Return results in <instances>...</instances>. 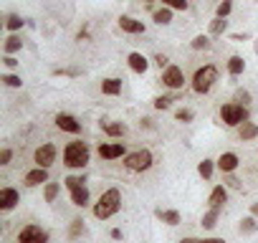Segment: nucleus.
I'll return each instance as SVG.
<instances>
[{
    "mask_svg": "<svg viewBox=\"0 0 258 243\" xmlns=\"http://www.w3.org/2000/svg\"><path fill=\"white\" fill-rule=\"evenodd\" d=\"M119 208H121V193H119V188H109V190L101 193L99 203L94 205V218L106 220L114 213H119Z\"/></svg>",
    "mask_w": 258,
    "mask_h": 243,
    "instance_id": "obj_1",
    "label": "nucleus"
},
{
    "mask_svg": "<svg viewBox=\"0 0 258 243\" xmlns=\"http://www.w3.org/2000/svg\"><path fill=\"white\" fill-rule=\"evenodd\" d=\"M89 145L86 142H69L63 147V165L71 170H81L89 165Z\"/></svg>",
    "mask_w": 258,
    "mask_h": 243,
    "instance_id": "obj_2",
    "label": "nucleus"
},
{
    "mask_svg": "<svg viewBox=\"0 0 258 243\" xmlns=\"http://www.w3.org/2000/svg\"><path fill=\"white\" fill-rule=\"evenodd\" d=\"M220 119H223V125L228 127H240L248 122V109L245 104H238V101H228L220 106Z\"/></svg>",
    "mask_w": 258,
    "mask_h": 243,
    "instance_id": "obj_3",
    "label": "nucleus"
},
{
    "mask_svg": "<svg viewBox=\"0 0 258 243\" xmlns=\"http://www.w3.org/2000/svg\"><path fill=\"white\" fill-rule=\"evenodd\" d=\"M152 162H155V155L150 150H135V152L124 155V167L129 172H147Z\"/></svg>",
    "mask_w": 258,
    "mask_h": 243,
    "instance_id": "obj_4",
    "label": "nucleus"
},
{
    "mask_svg": "<svg viewBox=\"0 0 258 243\" xmlns=\"http://www.w3.org/2000/svg\"><path fill=\"white\" fill-rule=\"evenodd\" d=\"M215 81H218V69L213 64H208V66H203V69L195 71V76H192V91L195 94H208Z\"/></svg>",
    "mask_w": 258,
    "mask_h": 243,
    "instance_id": "obj_5",
    "label": "nucleus"
},
{
    "mask_svg": "<svg viewBox=\"0 0 258 243\" xmlns=\"http://www.w3.org/2000/svg\"><path fill=\"white\" fill-rule=\"evenodd\" d=\"M18 243H48V233L41 228V225H23L21 233H18Z\"/></svg>",
    "mask_w": 258,
    "mask_h": 243,
    "instance_id": "obj_6",
    "label": "nucleus"
},
{
    "mask_svg": "<svg viewBox=\"0 0 258 243\" xmlns=\"http://www.w3.org/2000/svg\"><path fill=\"white\" fill-rule=\"evenodd\" d=\"M33 162H36V167H51L53 162H56V145H51V142H46V145H41L36 152H33Z\"/></svg>",
    "mask_w": 258,
    "mask_h": 243,
    "instance_id": "obj_7",
    "label": "nucleus"
},
{
    "mask_svg": "<svg viewBox=\"0 0 258 243\" xmlns=\"http://www.w3.org/2000/svg\"><path fill=\"white\" fill-rule=\"evenodd\" d=\"M162 84L167 89H182L185 86V71L180 66H167L162 71Z\"/></svg>",
    "mask_w": 258,
    "mask_h": 243,
    "instance_id": "obj_8",
    "label": "nucleus"
},
{
    "mask_svg": "<svg viewBox=\"0 0 258 243\" xmlns=\"http://www.w3.org/2000/svg\"><path fill=\"white\" fill-rule=\"evenodd\" d=\"M56 127L61 132H69V135H79L81 132V122L71 114H56Z\"/></svg>",
    "mask_w": 258,
    "mask_h": 243,
    "instance_id": "obj_9",
    "label": "nucleus"
},
{
    "mask_svg": "<svg viewBox=\"0 0 258 243\" xmlns=\"http://www.w3.org/2000/svg\"><path fill=\"white\" fill-rule=\"evenodd\" d=\"M124 155H126V150H124L121 142H104V145H99V157L101 160H119Z\"/></svg>",
    "mask_w": 258,
    "mask_h": 243,
    "instance_id": "obj_10",
    "label": "nucleus"
},
{
    "mask_svg": "<svg viewBox=\"0 0 258 243\" xmlns=\"http://www.w3.org/2000/svg\"><path fill=\"white\" fill-rule=\"evenodd\" d=\"M215 165H218V170L225 175V172H235V167L240 165V160H238L235 152H223V155L215 160Z\"/></svg>",
    "mask_w": 258,
    "mask_h": 243,
    "instance_id": "obj_11",
    "label": "nucleus"
},
{
    "mask_svg": "<svg viewBox=\"0 0 258 243\" xmlns=\"http://www.w3.org/2000/svg\"><path fill=\"white\" fill-rule=\"evenodd\" d=\"M18 200H21V195H18L16 188H3L0 190V210H13L18 205Z\"/></svg>",
    "mask_w": 258,
    "mask_h": 243,
    "instance_id": "obj_12",
    "label": "nucleus"
},
{
    "mask_svg": "<svg viewBox=\"0 0 258 243\" xmlns=\"http://www.w3.org/2000/svg\"><path fill=\"white\" fill-rule=\"evenodd\" d=\"M119 28H121L124 33H132V36L145 33V23L137 21V18H132V16H121V18H119Z\"/></svg>",
    "mask_w": 258,
    "mask_h": 243,
    "instance_id": "obj_13",
    "label": "nucleus"
},
{
    "mask_svg": "<svg viewBox=\"0 0 258 243\" xmlns=\"http://www.w3.org/2000/svg\"><path fill=\"white\" fill-rule=\"evenodd\" d=\"M126 64H129V69H132L135 74H145L147 69H150V61H147V56H142V53H129L126 56Z\"/></svg>",
    "mask_w": 258,
    "mask_h": 243,
    "instance_id": "obj_14",
    "label": "nucleus"
},
{
    "mask_svg": "<svg viewBox=\"0 0 258 243\" xmlns=\"http://www.w3.org/2000/svg\"><path fill=\"white\" fill-rule=\"evenodd\" d=\"M43 183H48V170H46V167H36V170H31V172L26 175V185H28V188H38V185H43Z\"/></svg>",
    "mask_w": 258,
    "mask_h": 243,
    "instance_id": "obj_15",
    "label": "nucleus"
},
{
    "mask_svg": "<svg viewBox=\"0 0 258 243\" xmlns=\"http://www.w3.org/2000/svg\"><path fill=\"white\" fill-rule=\"evenodd\" d=\"M225 200H228V188H225V185H215V188L210 190V195H208V205H210V208H220Z\"/></svg>",
    "mask_w": 258,
    "mask_h": 243,
    "instance_id": "obj_16",
    "label": "nucleus"
},
{
    "mask_svg": "<svg viewBox=\"0 0 258 243\" xmlns=\"http://www.w3.org/2000/svg\"><path fill=\"white\" fill-rule=\"evenodd\" d=\"M101 94H104V96H116V94H121V79H116V76L104 79V81H101Z\"/></svg>",
    "mask_w": 258,
    "mask_h": 243,
    "instance_id": "obj_17",
    "label": "nucleus"
},
{
    "mask_svg": "<svg viewBox=\"0 0 258 243\" xmlns=\"http://www.w3.org/2000/svg\"><path fill=\"white\" fill-rule=\"evenodd\" d=\"M101 130L109 137H124L126 135V125H124V122H101Z\"/></svg>",
    "mask_w": 258,
    "mask_h": 243,
    "instance_id": "obj_18",
    "label": "nucleus"
},
{
    "mask_svg": "<svg viewBox=\"0 0 258 243\" xmlns=\"http://www.w3.org/2000/svg\"><path fill=\"white\" fill-rule=\"evenodd\" d=\"M71 193V203L76 205V208H84V205H89V188L84 185V188H76V190H69Z\"/></svg>",
    "mask_w": 258,
    "mask_h": 243,
    "instance_id": "obj_19",
    "label": "nucleus"
},
{
    "mask_svg": "<svg viewBox=\"0 0 258 243\" xmlns=\"http://www.w3.org/2000/svg\"><path fill=\"white\" fill-rule=\"evenodd\" d=\"M155 218H160V220L167 223V225H180V220H182L177 210H162V208L155 210Z\"/></svg>",
    "mask_w": 258,
    "mask_h": 243,
    "instance_id": "obj_20",
    "label": "nucleus"
},
{
    "mask_svg": "<svg viewBox=\"0 0 258 243\" xmlns=\"http://www.w3.org/2000/svg\"><path fill=\"white\" fill-rule=\"evenodd\" d=\"M238 137H240L243 142L255 140V137H258V125H253V122H245V125H240V127H238Z\"/></svg>",
    "mask_w": 258,
    "mask_h": 243,
    "instance_id": "obj_21",
    "label": "nucleus"
},
{
    "mask_svg": "<svg viewBox=\"0 0 258 243\" xmlns=\"http://www.w3.org/2000/svg\"><path fill=\"white\" fill-rule=\"evenodd\" d=\"M243 71H245L243 56H230V58H228V74H230V76H240Z\"/></svg>",
    "mask_w": 258,
    "mask_h": 243,
    "instance_id": "obj_22",
    "label": "nucleus"
},
{
    "mask_svg": "<svg viewBox=\"0 0 258 243\" xmlns=\"http://www.w3.org/2000/svg\"><path fill=\"white\" fill-rule=\"evenodd\" d=\"M218 218H220V208H210L205 215H203V228L205 230H213L218 225Z\"/></svg>",
    "mask_w": 258,
    "mask_h": 243,
    "instance_id": "obj_23",
    "label": "nucleus"
},
{
    "mask_svg": "<svg viewBox=\"0 0 258 243\" xmlns=\"http://www.w3.org/2000/svg\"><path fill=\"white\" fill-rule=\"evenodd\" d=\"M152 21H155L157 26H167V23L172 21V8H167V6H162L160 11H155V16H152Z\"/></svg>",
    "mask_w": 258,
    "mask_h": 243,
    "instance_id": "obj_24",
    "label": "nucleus"
},
{
    "mask_svg": "<svg viewBox=\"0 0 258 243\" xmlns=\"http://www.w3.org/2000/svg\"><path fill=\"white\" fill-rule=\"evenodd\" d=\"M238 230H240L243 235H250V233H255V230H258V223H255V215H245V218L240 220V225H238Z\"/></svg>",
    "mask_w": 258,
    "mask_h": 243,
    "instance_id": "obj_25",
    "label": "nucleus"
},
{
    "mask_svg": "<svg viewBox=\"0 0 258 243\" xmlns=\"http://www.w3.org/2000/svg\"><path fill=\"white\" fill-rule=\"evenodd\" d=\"M215 167H218V165H215V160H203V162L198 165V172H200V177H203V180H210Z\"/></svg>",
    "mask_w": 258,
    "mask_h": 243,
    "instance_id": "obj_26",
    "label": "nucleus"
},
{
    "mask_svg": "<svg viewBox=\"0 0 258 243\" xmlns=\"http://www.w3.org/2000/svg\"><path fill=\"white\" fill-rule=\"evenodd\" d=\"M228 31V18H218L215 16V21L210 23V36H223Z\"/></svg>",
    "mask_w": 258,
    "mask_h": 243,
    "instance_id": "obj_27",
    "label": "nucleus"
},
{
    "mask_svg": "<svg viewBox=\"0 0 258 243\" xmlns=\"http://www.w3.org/2000/svg\"><path fill=\"white\" fill-rule=\"evenodd\" d=\"M63 185H66L69 190H76V188H84V185H86V175H69V177L63 180Z\"/></svg>",
    "mask_w": 258,
    "mask_h": 243,
    "instance_id": "obj_28",
    "label": "nucleus"
},
{
    "mask_svg": "<svg viewBox=\"0 0 258 243\" xmlns=\"http://www.w3.org/2000/svg\"><path fill=\"white\" fill-rule=\"evenodd\" d=\"M58 190H61L58 183H46V188H43V198H46V203H53V200L58 198Z\"/></svg>",
    "mask_w": 258,
    "mask_h": 243,
    "instance_id": "obj_29",
    "label": "nucleus"
},
{
    "mask_svg": "<svg viewBox=\"0 0 258 243\" xmlns=\"http://www.w3.org/2000/svg\"><path fill=\"white\" fill-rule=\"evenodd\" d=\"M23 23H26V21H23L18 13H11V16L6 18V28H8V31H21Z\"/></svg>",
    "mask_w": 258,
    "mask_h": 243,
    "instance_id": "obj_30",
    "label": "nucleus"
},
{
    "mask_svg": "<svg viewBox=\"0 0 258 243\" xmlns=\"http://www.w3.org/2000/svg\"><path fill=\"white\" fill-rule=\"evenodd\" d=\"M23 48V41L18 38V36H8V41H6V53H16V51H21Z\"/></svg>",
    "mask_w": 258,
    "mask_h": 243,
    "instance_id": "obj_31",
    "label": "nucleus"
},
{
    "mask_svg": "<svg viewBox=\"0 0 258 243\" xmlns=\"http://www.w3.org/2000/svg\"><path fill=\"white\" fill-rule=\"evenodd\" d=\"M190 46H192L195 51H208V48H210V38L200 33V36H195V38L190 41Z\"/></svg>",
    "mask_w": 258,
    "mask_h": 243,
    "instance_id": "obj_32",
    "label": "nucleus"
},
{
    "mask_svg": "<svg viewBox=\"0 0 258 243\" xmlns=\"http://www.w3.org/2000/svg\"><path fill=\"white\" fill-rule=\"evenodd\" d=\"M81 233H84V220H81V218L71 220V228H69V238H79Z\"/></svg>",
    "mask_w": 258,
    "mask_h": 243,
    "instance_id": "obj_33",
    "label": "nucleus"
},
{
    "mask_svg": "<svg viewBox=\"0 0 258 243\" xmlns=\"http://www.w3.org/2000/svg\"><path fill=\"white\" fill-rule=\"evenodd\" d=\"M3 84L11 86V89H21V86H23L21 76H16V74H6V76H3Z\"/></svg>",
    "mask_w": 258,
    "mask_h": 243,
    "instance_id": "obj_34",
    "label": "nucleus"
},
{
    "mask_svg": "<svg viewBox=\"0 0 258 243\" xmlns=\"http://www.w3.org/2000/svg\"><path fill=\"white\" fill-rule=\"evenodd\" d=\"M162 6H167V8H172V11H187V0H162Z\"/></svg>",
    "mask_w": 258,
    "mask_h": 243,
    "instance_id": "obj_35",
    "label": "nucleus"
},
{
    "mask_svg": "<svg viewBox=\"0 0 258 243\" xmlns=\"http://www.w3.org/2000/svg\"><path fill=\"white\" fill-rule=\"evenodd\" d=\"M230 11H233V0H223V3L218 6V11H215V13H218V18H228V16H230Z\"/></svg>",
    "mask_w": 258,
    "mask_h": 243,
    "instance_id": "obj_36",
    "label": "nucleus"
},
{
    "mask_svg": "<svg viewBox=\"0 0 258 243\" xmlns=\"http://www.w3.org/2000/svg\"><path fill=\"white\" fill-rule=\"evenodd\" d=\"M175 116H177V122H192L195 119V111L192 109H177Z\"/></svg>",
    "mask_w": 258,
    "mask_h": 243,
    "instance_id": "obj_37",
    "label": "nucleus"
},
{
    "mask_svg": "<svg viewBox=\"0 0 258 243\" xmlns=\"http://www.w3.org/2000/svg\"><path fill=\"white\" fill-rule=\"evenodd\" d=\"M13 160V150L11 147H3V150H0V165H8Z\"/></svg>",
    "mask_w": 258,
    "mask_h": 243,
    "instance_id": "obj_38",
    "label": "nucleus"
},
{
    "mask_svg": "<svg viewBox=\"0 0 258 243\" xmlns=\"http://www.w3.org/2000/svg\"><path fill=\"white\" fill-rule=\"evenodd\" d=\"M170 104H172L170 96H157L155 99V109H170Z\"/></svg>",
    "mask_w": 258,
    "mask_h": 243,
    "instance_id": "obj_39",
    "label": "nucleus"
},
{
    "mask_svg": "<svg viewBox=\"0 0 258 243\" xmlns=\"http://www.w3.org/2000/svg\"><path fill=\"white\" fill-rule=\"evenodd\" d=\"M225 185L228 188H235V190H240L243 185H240V180L238 177H233V172H225Z\"/></svg>",
    "mask_w": 258,
    "mask_h": 243,
    "instance_id": "obj_40",
    "label": "nucleus"
},
{
    "mask_svg": "<svg viewBox=\"0 0 258 243\" xmlns=\"http://www.w3.org/2000/svg\"><path fill=\"white\" fill-rule=\"evenodd\" d=\"M235 101H238V104H248V101H250V94H248L245 89H238V91H235Z\"/></svg>",
    "mask_w": 258,
    "mask_h": 243,
    "instance_id": "obj_41",
    "label": "nucleus"
},
{
    "mask_svg": "<svg viewBox=\"0 0 258 243\" xmlns=\"http://www.w3.org/2000/svg\"><path fill=\"white\" fill-rule=\"evenodd\" d=\"M155 64H157L160 69H167V66H170V58H167L165 53H157V56H155Z\"/></svg>",
    "mask_w": 258,
    "mask_h": 243,
    "instance_id": "obj_42",
    "label": "nucleus"
},
{
    "mask_svg": "<svg viewBox=\"0 0 258 243\" xmlns=\"http://www.w3.org/2000/svg\"><path fill=\"white\" fill-rule=\"evenodd\" d=\"M3 64H6V69H16V66H18V58H16V56H11V53H6Z\"/></svg>",
    "mask_w": 258,
    "mask_h": 243,
    "instance_id": "obj_43",
    "label": "nucleus"
},
{
    "mask_svg": "<svg viewBox=\"0 0 258 243\" xmlns=\"http://www.w3.org/2000/svg\"><path fill=\"white\" fill-rule=\"evenodd\" d=\"M230 41H235V43H243V41H248V33H230Z\"/></svg>",
    "mask_w": 258,
    "mask_h": 243,
    "instance_id": "obj_44",
    "label": "nucleus"
},
{
    "mask_svg": "<svg viewBox=\"0 0 258 243\" xmlns=\"http://www.w3.org/2000/svg\"><path fill=\"white\" fill-rule=\"evenodd\" d=\"M111 238L114 240H121V228H111Z\"/></svg>",
    "mask_w": 258,
    "mask_h": 243,
    "instance_id": "obj_45",
    "label": "nucleus"
},
{
    "mask_svg": "<svg viewBox=\"0 0 258 243\" xmlns=\"http://www.w3.org/2000/svg\"><path fill=\"white\" fill-rule=\"evenodd\" d=\"M200 243H225L223 238H200Z\"/></svg>",
    "mask_w": 258,
    "mask_h": 243,
    "instance_id": "obj_46",
    "label": "nucleus"
},
{
    "mask_svg": "<svg viewBox=\"0 0 258 243\" xmlns=\"http://www.w3.org/2000/svg\"><path fill=\"white\" fill-rule=\"evenodd\" d=\"M250 215H255V218H258V203H253V205H250Z\"/></svg>",
    "mask_w": 258,
    "mask_h": 243,
    "instance_id": "obj_47",
    "label": "nucleus"
},
{
    "mask_svg": "<svg viewBox=\"0 0 258 243\" xmlns=\"http://www.w3.org/2000/svg\"><path fill=\"white\" fill-rule=\"evenodd\" d=\"M180 243H200V238H182Z\"/></svg>",
    "mask_w": 258,
    "mask_h": 243,
    "instance_id": "obj_48",
    "label": "nucleus"
},
{
    "mask_svg": "<svg viewBox=\"0 0 258 243\" xmlns=\"http://www.w3.org/2000/svg\"><path fill=\"white\" fill-rule=\"evenodd\" d=\"M145 3H152V0H145Z\"/></svg>",
    "mask_w": 258,
    "mask_h": 243,
    "instance_id": "obj_49",
    "label": "nucleus"
}]
</instances>
